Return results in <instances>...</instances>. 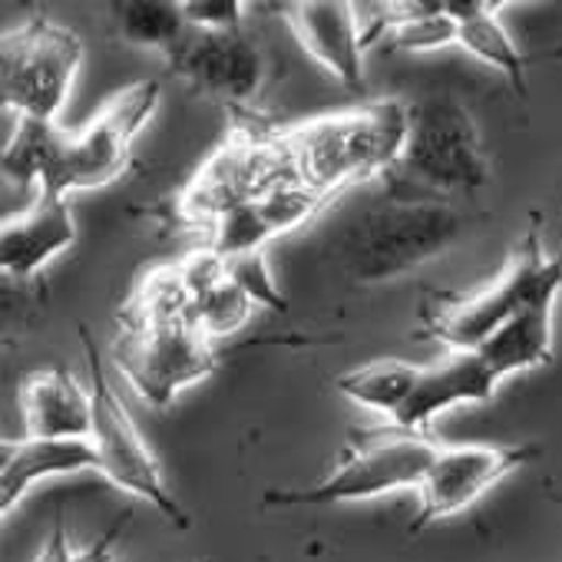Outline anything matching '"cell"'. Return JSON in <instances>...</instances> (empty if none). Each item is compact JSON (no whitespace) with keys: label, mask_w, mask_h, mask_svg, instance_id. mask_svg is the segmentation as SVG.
<instances>
[{"label":"cell","mask_w":562,"mask_h":562,"mask_svg":"<svg viewBox=\"0 0 562 562\" xmlns=\"http://www.w3.org/2000/svg\"><path fill=\"white\" fill-rule=\"evenodd\" d=\"M130 516H133V513H123L113 526H106L103 536H97L83 552L74 555V562H113V542H116V539L123 536V529L130 526Z\"/></svg>","instance_id":"obj_28"},{"label":"cell","mask_w":562,"mask_h":562,"mask_svg":"<svg viewBox=\"0 0 562 562\" xmlns=\"http://www.w3.org/2000/svg\"><path fill=\"white\" fill-rule=\"evenodd\" d=\"M159 80H136L116 90L80 133H70L60 172L54 186L41 192L67 199L77 189H100L120 179L130 166L136 136L146 130L159 106Z\"/></svg>","instance_id":"obj_8"},{"label":"cell","mask_w":562,"mask_h":562,"mask_svg":"<svg viewBox=\"0 0 562 562\" xmlns=\"http://www.w3.org/2000/svg\"><path fill=\"white\" fill-rule=\"evenodd\" d=\"M70 133L60 130V123H37V120H18L14 116V136L4 139V176L18 186L34 182L37 192L50 189Z\"/></svg>","instance_id":"obj_18"},{"label":"cell","mask_w":562,"mask_h":562,"mask_svg":"<svg viewBox=\"0 0 562 562\" xmlns=\"http://www.w3.org/2000/svg\"><path fill=\"white\" fill-rule=\"evenodd\" d=\"M453 225V212L437 202H397L394 209L374 212L355 232V271L368 278L404 271L440 251L450 241Z\"/></svg>","instance_id":"obj_10"},{"label":"cell","mask_w":562,"mask_h":562,"mask_svg":"<svg viewBox=\"0 0 562 562\" xmlns=\"http://www.w3.org/2000/svg\"><path fill=\"white\" fill-rule=\"evenodd\" d=\"M562 258L542 255L539 232L532 228L516 248L503 274L490 289L470 299H450L427 312V331L450 351H480L496 331L522 315L539 299H559Z\"/></svg>","instance_id":"obj_5"},{"label":"cell","mask_w":562,"mask_h":562,"mask_svg":"<svg viewBox=\"0 0 562 562\" xmlns=\"http://www.w3.org/2000/svg\"><path fill=\"white\" fill-rule=\"evenodd\" d=\"M80 60V37L47 18H34L21 31L4 34V44H0V100H4V110L18 120L57 123Z\"/></svg>","instance_id":"obj_7"},{"label":"cell","mask_w":562,"mask_h":562,"mask_svg":"<svg viewBox=\"0 0 562 562\" xmlns=\"http://www.w3.org/2000/svg\"><path fill=\"white\" fill-rule=\"evenodd\" d=\"M169 70L186 77L199 93L218 97L232 106L251 100L265 80V60L241 31L205 34L192 27L186 44L172 54Z\"/></svg>","instance_id":"obj_11"},{"label":"cell","mask_w":562,"mask_h":562,"mask_svg":"<svg viewBox=\"0 0 562 562\" xmlns=\"http://www.w3.org/2000/svg\"><path fill=\"white\" fill-rule=\"evenodd\" d=\"M440 447L443 443L434 434H417L394 424L358 430L322 483L305 490H268L265 506H341L397 490H420Z\"/></svg>","instance_id":"obj_3"},{"label":"cell","mask_w":562,"mask_h":562,"mask_svg":"<svg viewBox=\"0 0 562 562\" xmlns=\"http://www.w3.org/2000/svg\"><path fill=\"white\" fill-rule=\"evenodd\" d=\"M496 384L499 378L476 351H450L443 361L427 364L420 371L411 401L391 424L404 430L430 434L434 417H440L457 404H486L496 394Z\"/></svg>","instance_id":"obj_13"},{"label":"cell","mask_w":562,"mask_h":562,"mask_svg":"<svg viewBox=\"0 0 562 562\" xmlns=\"http://www.w3.org/2000/svg\"><path fill=\"white\" fill-rule=\"evenodd\" d=\"M225 274H228V281H235V285L251 299V305H261V308L281 312V315L289 312V299L278 292L265 251H248V255L228 258Z\"/></svg>","instance_id":"obj_26"},{"label":"cell","mask_w":562,"mask_h":562,"mask_svg":"<svg viewBox=\"0 0 562 562\" xmlns=\"http://www.w3.org/2000/svg\"><path fill=\"white\" fill-rule=\"evenodd\" d=\"M539 450L529 443H443L420 483V506L411 532H420L473 506L506 473L529 463Z\"/></svg>","instance_id":"obj_9"},{"label":"cell","mask_w":562,"mask_h":562,"mask_svg":"<svg viewBox=\"0 0 562 562\" xmlns=\"http://www.w3.org/2000/svg\"><path fill=\"white\" fill-rule=\"evenodd\" d=\"M100 470L93 440H4L0 443V513H11L34 483Z\"/></svg>","instance_id":"obj_16"},{"label":"cell","mask_w":562,"mask_h":562,"mask_svg":"<svg viewBox=\"0 0 562 562\" xmlns=\"http://www.w3.org/2000/svg\"><path fill=\"white\" fill-rule=\"evenodd\" d=\"M113 11H116V34L126 44L156 50L166 60H172V54L186 44L192 31L186 24L179 0H123V4H113Z\"/></svg>","instance_id":"obj_20"},{"label":"cell","mask_w":562,"mask_h":562,"mask_svg":"<svg viewBox=\"0 0 562 562\" xmlns=\"http://www.w3.org/2000/svg\"><path fill=\"white\" fill-rule=\"evenodd\" d=\"M387 179L397 202H443L450 192L483 186L490 166L470 113L447 97L414 106L404 153Z\"/></svg>","instance_id":"obj_4"},{"label":"cell","mask_w":562,"mask_h":562,"mask_svg":"<svg viewBox=\"0 0 562 562\" xmlns=\"http://www.w3.org/2000/svg\"><path fill=\"white\" fill-rule=\"evenodd\" d=\"M21 414L34 440H90L93 394L67 368L34 371L21 384Z\"/></svg>","instance_id":"obj_15"},{"label":"cell","mask_w":562,"mask_h":562,"mask_svg":"<svg viewBox=\"0 0 562 562\" xmlns=\"http://www.w3.org/2000/svg\"><path fill=\"white\" fill-rule=\"evenodd\" d=\"M295 41L345 87H364V41L355 4L348 0H295L278 8Z\"/></svg>","instance_id":"obj_12"},{"label":"cell","mask_w":562,"mask_h":562,"mask_svg":"<svg viewBox=\"0 0 562 562\" xmlns=\"http://www.w3.org/2000/svg\"><path fill=\"white\" fill-rule=\"evenodd\" d=\"M74 549H70V539H67V522L64 516L54 519V529H50V539L44 542L41 555L34 562H74Z\"/></svg>","instance_id":"obj_29"},{"label":"cell","mask_w":562,"mask_h":562,"mask_svg":"<svg viewBox=\"0 0 562 562\" xmlns=\"http://www.w3.org/2000/svg\"><path fill=\"white\" fill-rule=\"evenodd\" d=\"M552 308L555 299H539L476 351L499 381L519 371H532L552 358Z\"/></svg>","instance_id":"obj_17"},{"label":"cell","mask_w":562,"mask_h":562,"mask_svg":"<svg viewBox=\"0 0 562 562\" xmlns=\"http://www.w3.org/2000/svg\"><path fill=\"white\" fill-rule=\"evenodd\" d=\"M407 130L411 110L387 100L281 130V146L289 149L295 176L331 199L348 182L387 176L404 153Z\"/></svg>","instance_id":"obj_2"},{"label":"cell","mask_w":562,"mask_h":562,"mask_svg":"<svg viewBox=\"0 0 562 562\" xmlns=\"http://www.w3.org/2000/svg\"><path fill=\"white\" fill-rule=\"evenodd\" d=\"M420 371H424L420 364H407V361H397V358H381V361H371V364H361V368L341 374L335 381V387L348 401L394 420L404 411V404L411 401V394H414V387L420 381Z\"/></svg>","instance_id":"obj_19"},{"label":"cell","mask_w":562,"mask_h":562,"mask_svg":"<svg viewBox=\"0 0 562 562\" xmlns=\"http://www.w3.org/2000/svg\"><path fill=\"white\" fill-rule=\"evenodd\" d=\"M325 202H328L325 192L292 179V182H281L271 192H265L258 199V209H261V215H265V222H268V228L274 235H285V232L305 225Z\"/></svg>","instance_id":"obj_25"},{"label":"cell","mask_w":562,"mask_h":562,"mask_svg":"<svg viewBox=\"0 0 562 562\" xmlns=\"http://www.w3.org/2000/svg\"><path fill=\"white\" fill-rule=\"evenodd\" d=\"M192 295L176 265L153 271L130 308L113 348V361L133 391L153 404L169 407L176 394L218 368L215 341H209L192 318Z\"/></svg>","instance_id":"obj_1"},{"label":"cell","mask_w":562,"mask_h":562,"mask_svg":"<svg viewBox=\"0 0 562 562\" xmlns=\"http://www.w3.org/2000/svg\"><path fill=\"white\" fill-rule=\"evenodd\" d=\"M186 24L205 34H238L245 4L238 0H179Z\"/></svg>","instance_id":"obj_27"},{"label":"cell","mask_w":562,"mask_h":562,"mask_svg":"<svg viewBox=\"0 0 562 562\" xmlns=\"http://www.w3.org/2000/svg\"><path fill=\"white\" fill-rule=\"evenodd\" d=\"M274 238V232L268 228L258 202H241L225 209L212 225H209V251H215L222 261L248 255V251H261L268 241Z\"/></svg>","instance_id":"obj_22"},{"label":"cell","mask_w":562,"mask_h":562,"mask_svg":"<svg viewBox=\"0 0 562 562\" xmlns=\"http://www.w3.org/2000/svg\"><path fill=\"white\" fill-rule=\"evenodd\" d=\"M251 315V299L235 285V281H218L212 292H205L195 305H192V318H195V328L209 338V341H218V338H228L235 335L238 328H245Z\"/></svg>","instance_id":"obj_24"},{"label":"cell","mask_w":562,"mask_h":562,"mask_svg":"<svg viewBox=\"0 0 562 562\" xmlns=\"http://www.w3.org/2000/svg\"><path fill=\"white\" fill-rule=\"evenodd\" d=\"M503 8H506L503 0H496V4H493L486 14H480V18L460 24L457 47H463L470 57H476V60L496 67L499 74H506V80L513 83V90H516L519 97H526V67H529V64H526V57L519 54V47L513 44V37L506 34L503 21L496 18V11H503Z\"/></svg>","instance_id":"obj_21"},{"label":"cell","mask_w":562,"mask_h":562,"mask_svg":"<svg viewBox=\"0 0 562 562\" xmlns=\"http://www.w3.org/2000/svg\"><path fill=\"white\" fill-rule=\"evenodd\" d=\"M80 341H83V351L90 361V394H93V437L90 440L100 457V473L113 486L156 506L176 529H189V516L179 506V499L172 496V490L166 486L159 460L153 457L149 443L143 440L126 404L113 391L110 371H106L103 355L87 325H80Z\"/></svg>","instance_id":"obj_6"},{"label":"cell","mask_w":562,"mask_h":562,"mask_svg":"<svg viewBox=\"0 0 562 562\" xmlns=\"http://www.w3.org/2000/svg\"><path fill=\"white\" fill-rule=\"evenodd\" d=\"M460 24L443 11V0H424L420 11L407 21H401L391 34L387 44L404 54H430L457 44Z\"/></svg>","instance_id":"obj_23"},{"label":"cell","mask_w":562,"mask_h":562,"mask_svg":"<svg viewBox=\"0 0 562 562\" xmlns=\"http://www.w3.org/2000/svg\"><path fill=\"white\" fill-rule=\"evenodd\" d=\"M77 238V222L70 199L37 192L34 205L0 228V268L8 278H34L54 255L70 248Z\"/></svg>","instance_id":"obj_14"}]
</instances>
